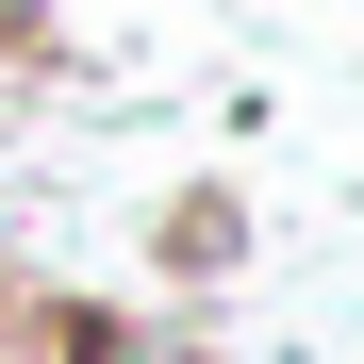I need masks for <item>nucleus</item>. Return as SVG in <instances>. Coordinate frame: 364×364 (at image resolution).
I'll list each match as a JSON object with an SVG mask.
<instances>
[{
	"instance_id": "1",
	"label": "nucleus",
	"mask_w": 364,
	"mask_h": 364,
	"mask_svg": "<svg viewBox=\"0 0 364 364\" xmlns=\"http://www.w3.org/2000/svg\"><path fill=\"white\" fill-rule=\"evenodd\" d=\"M50 364H199V331L149 315V298H67L50 315Z\"/></svg>"
},
{
	"instance_id": "2",
	"label": "nucleus",
	"mask_w": 364,
	"mask_h": 364,
	"mask_svg": "<svg viewBox=\"0 0 364 364\" xmlns=\"http://www.w3.org/2000/svg\"><path fill=\"white\" fill-rule=\"evenodd\" d=\"M149 265H166V282H232V265H249V199H232V182H199V199H166Z\"/></svg>"
},
{
	"instance_id": "3",
	"label": "nucleus",
	"mask_w": 364,
	"mask_h": 364,
	"mask_svg": "<svg viewBox=\"0 0 364 364\" xmlns=\"http://www.w3.org/2000/svg\"><path fill=\"white\" fill-rule=\"evenodd\" d=\"M17 50H33V17H17V0H0V67H17Z\"/></svg>"
}]
</instances>
